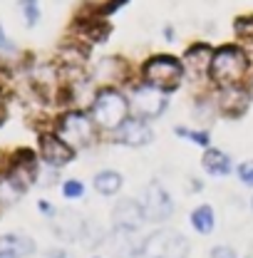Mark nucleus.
<instances>
[{"label": "nucleus", "mask_w": 253, "mask_h": 258, "mask_svg": "<svg viewBox=\"0 0 253 258\" xmlns=\"http://www.w3.org/2000/svg\"><path fill=\"white\" fill-rule=\"evenodd\" d=\"M251 70V57L241 45H221L214 50V57L209 64V82H214L219 90L241 85L243 77Z\"/></svg>", "instance_id": "obj_1"}, {"label": "nucleus", "mask_w": 253, "mask_h": 258, "mask_svg": "<svg viewBox=\"0 0 253 258\" xmlns=\"http://www.w3.org/2000/svg\"><path fill=\"white\" fill-rule=\"evenodd\" d=\"M90 114H92V119L99 129L117 132L132 117V102L114 85H102L92 97Z\"/></svg>", "instance_id": "obj_2"}, {"label": "nucleus", "mask_w": 253, "mask_h": 258, "mask_svg": "<svg viewBox=\"0 0 253 258\" xmlns=\"http://www.w3.org/2000/svg\"><path fill=\"white\" fill-rule=\"evenodd\" d=\"M142 82L147 85H154L161 92L171 95L181 87V80L186 75V67H184V60L176 57V55H166V52H159V55H152L147 57L142 70Z\"/></svg>", "instance_id": "obj_3"}, {"label": "nucleus", "mask_w": 253, "mask_h": 258, "mask_svg": "<svg viewBox=\"0 0 253 258\" xmlns=\"http://www.w3.org/2000/svg\"><path fill=\"white\" fill-rule=\"evenodd\" d=\"M189 238L174 228H157L139 243L142 258H189Z\"/></svg>", "instance_id": "obj_4"}, {"label": "nucleus", "mask_w": 253, "mask_h": 258, "mask_svg": "<svg viewBox=\"0 0 253 258\" xmlns=\"http://www.w3.org/2000/svg\"><path fill=\"white\" fill-rule=\"evenodd\" d=\"M55 132L62 137L65 142H70L75 149H82V147H90V144L97 139L99 127L95 124V119H92L90 112L70 109V112H65V114L57 117Z\"/></svg>", "instance_id": "obj_5"}, {"label": "nucleus", "mask_w": 253, "mask_h": 258, "mask_svg": "<svg viewBox=\"0 0 253 258\" xmlns=\"http://www.w3.org/2000/svg\"><path fill=\"white\" fill-rule=\"evenodd\" d=\"M166 99H169V95L161 92L159 87L139 82V85L132 87V99H129L132 102V114L139 117V119L152 122V119H157V117H161L166 112V107H169Z\"/></svg>", "instance_id": "obj_6"}, {"label": "nucleus", "mask_w": 253, "mask_h": 258, "mask_svg": "<svg viewBox=\"0 0 253 258\" xmlns=\"http://www.w3.org/2000/svg\"><path fill=\"white\" fill-rule=\"evenodd\" d=\"M142 209H144V219L152 221V224H161V221H169L171 214H174V201L169 191L164 189L161 181H149L144 186V196H142Z\"/></svg>", "instance_id": "obj_7"}, {"label": "nucleus", "mask_w": 253, "mask_h": 258, "mask_svg": "<svg viewBox=\"0 0 253 258\" xmlns=\"http://www.w3.org/2000/svg\"><path fill=\"white\" fill-rule=\"evenodd\" d=\"M37 149H40V159L45 161L50 169H62L67 164H72L77 157V149L65 142L57 132H45L37 139Z\"/></svg>", "instance_id": "obj_8"}, {"label": "nucleus", "mask_w": 253, "mask_h": 258, "mask_svg": "<svg viewBox=\"0 0 253 258\" xmlns=\"http://www.w3.org/2000/svg\"><path fill=\"white\" fill-rule=\"evenodd\" d=\"M154 142V129L147 119H139V117H129L122 127L114 132V144H122L129 149H144Z\"/></svg>", "instance_id": "obj_9"}, {"label": "nucleus", "mask_w": 253, "mask_h": 258, "mask_svg": "<svg viewBox=\"0 0 253 258\" xmlns=\"http://www.w3.org/2000/svg\"><path fill=\"white\" fill-rule=\"evenodd\" d=\"M216 109L221 117H228V119H236L241 117L248 104H251V92L243 87V85H233V87H221L216 92V99H214Z\"/></svg>", "instance_id": "obj_10"}, {"label": "nucleus", "mask_w": 253, "mask_h": 258, "mask_svg": "<svg viewBox=\"0 0 253 258\" xmlns=\"http://www.w3.org/2000/svg\"><path fill=\"white\" fill-rule=\"evenodd\" d=\"M142 224H147L142 201H134V199L117 201V206L112 209V226L117 233H134Z\"/></svg>", "instance_id": "obj_11"}, {"label": "nucleus", "mask_w": 253, "mask_h": 258, "mask_svg": "<svg viewBox=\"0 0 253 258\" xmlns=\"http://www.w3.org/2000/svg\"><path fill=\"white\" fill-rule=\"evenodd\" d=\"M50 221H52L55 236H57L60 241H67V243L82 241L85 233H87V221H85L77 211H72V209H60V211H55V216H52Z\"/></svg>", "instance_id": "obj_12"}, {"label": "nucleus", "mask_w": 253, "mask_h": 258, "mask_svg": "<svg viewBox=\"0 0 253 258\" xmlns=\"http://www.w3.org/2000/svg\"><path fill=\"white\" fill-rule=\"evenodd\" d=\"M214 50L209 42H194L191 47H186L184 52V67L186 72H191L196 80L199 77H209V64H211V57H214Z\"/></svg>", "instance_id": "obj_13"}, {"label": "nucleus", "mask_w": 253, "mask_h": 258, "mask_svg": "<svg viewBox=\"0 0 253 258\" xmlns=\"http://www.w3.org/2000/svg\"><path fill=\"white\" fill-rule=\"evenodd\" d=\"M201 166H204V171L209 176H228V174H233V159L223 149H219V147L204 149Z\"/></svg>", "instance_id": "obj_14"}, {"label": "nucleus", "mask_w": 253, "mask_h": 258, "mask_svg": "<svg viewBox=\"0 0 253 258\" xmlns=\"http://www.w3.org/2000/svg\"><path fill=\"white\" fill-rule=\"evenodd\" d=\"M0 248L15 253L18 258H28L37 251V246H35V241H32L30 236L18 233V231H13V233H3V236H0Z\"/></svg>", "instance_id": "obj_15"}, {"label": "nucleus", "mask_w": 253, "mask_h": 258, "mask_svg": "<svg viewBox=\"0 0 253 258\" xmlns=\"http://www.w3.org/2000/svg\"><path fill=\"white\" fill-rule=\"evenodd\" d=\"M92 186L102 196H117V194L122 191V186H124V176L119 171H114V169H102V171L95 174Z\"/></svg>", "instance_id": "obj_16"}, {"label": "nucleus", "mask_w": 253, "mask_h": 258, "mask_svg": "<svg viewBox=\"0 0 253 258\" xmlns=\"http://www.w3.org/2000/svg\"><path fill=\"white\" fill-rule=\"evenodd\" d=\"M189 224H191V228H194L196 233H201V236L214 233V228H216V211H214V206L199 204L196 209H191Z\"/></svg>", "instance_id": "obj_17"}, {"label": "nucleus", "mask_w": 253, "mask_h": 258, "mask_svg": "<svg viewBox=\"0 0 253 258\" xmlns=\"http://www.w3.org/2000/svg\"><path fill=\"white\" fill-rule=\"evenodd\" d=\"M174 134H176V137H184V139H189L191 144H196V147H201V149H209V147H211V132H209V129L174 127Z\"/></svg>", "instance_id": "obj_18"}, {"label": "nucleus", "mask_w": 253, "mask_h": 258, "mask_svg": "<svg viewBox=\"0 0 253 258\" xmlns=\"http://www.w3.org/2000/svg\"><path fill=\"white\" fill-rule=\"evenodd\" d=\"M18 8L28 28H35L40 23V0H18Z\"/></svg>", "instance_id": "obj_19"}, {"label": "nucleus", "mask_w": 253, "mask_h": 258, "mask_svg": "<svg viewBox=\"0 0 253 258\" xmlns=\"http://www.w3.org/2000/svg\"><path fill=\"white\" fill-rule=\"evenodd\" d=\"M233 32H236L238 40L253 45V15H241V18H236V20H233Z\"/></svg>", "instance_id": "obj_20"}, {"label": "nucleus", "mask_w": 253, "mask_h": 258, "mask_svg": "<svg viewBox=\"0 0 253 258\" xmlns=\"http://www.w3.org/2000/svg\"><path fill=\"white\" fill-rule=\"evenodd\" d=\"M60 191H62L65 199L75 201V199H82V196H85V184H82L80 179H65Z\"/></svg>", "instance_id": "obj_21"}, {"label": "nucleus", "mask_w": 253, "mask_h": 258, "mask_svg": "<svg viewBox=\"0 0 253 258\" xmlns=\"http://www.w3.org/2000/svg\"><path fill=\"white\" fill-rule=\"evenodd\" d=\"M236 176H238V181H241L243 186L253 189V159L241 161V164L236 166Z\"/></svg>", "instance_id": "obj_22"}, {"label": "nucleus", "mask_w": 253, "mask_h": 258, "mask_svg": "<svg viewBox=\"0 0 253 258\" xmlns=\"http://www.w3.org/2000/svg\"><path fill=\"white\" fill-rule=\"evenodd\" d=\"M209 258H238V253H236V248H233V246L221 243V246H214V248H211Z\"/></svg>", "instance_id": "obj_23"}, {"label": "nucleus", "mask_w": 253, "mask_h": 258, "mask_svg": "<svg viewBox=\"0 0 253 258\" xmlns=\"http://www.w3.org/2000/svg\"><path fill=\"white\" fill-rule=\"evenodd\" d=\"M0 52H15V45H13V40L5 35L3 23H0Z\"/></svg>", "instance_id": "obj_24"}, {"label": "nucleus", "mask_w": 253, "mask_h": 258, "mask_svg": "<svg viewBox=\"0 0 253 258\" xmlns=\"http://www.w3.org/2000/svg\"><path fill=\"white\" fill-rule=\"evenodd\" d=\"M37 209H40V214H45V216H50V219H52V216H55V211H57V209H55L50 201H45V199H42V201H37Z\"/></svg>", "instance_id": "obj_25"}, {"label": "nucleus", "mask_w": 253, "mask_h": 258, "mask_svg": "<svg viewBox=\"0 0 253 258\" xmlns=\"http://www.w3.org/2000/svg\"><path fill=\"white\" fill-rule=\"evenodd\" d=\"M45 258H67V251H65V248H57V246H55V248H50V251L45 253Z\"/></svg>", "instance_id": "obj_26"}, {"label": "nucleus", "mask_w": 253, "mask_h": 258, "mask_svg": "<svg viewBox=\"0 0 253 258\" xmlns=\"http://www.w3.org/2000/svg\"><path fill=\"white\" fill-rule=\"evenodd\" d=\"M189 181H191V186H189L191 191H201V189H204V184H201V179H194V176H191Z\"/></svg>", "instance_id": "obj_27"}, {"label": "nucleus", "mask_w": 253, "mask_h": 258, "mask_svg": "<svg viewBox=\"0 0 253 258\" xmlns=\"http://www.w3.org/2000/svg\"><path fill=\"white\" fill-rule=\"evenodd\" d=\"M0 258H18V256H15V253H10V251H3V248H0Z\"/></svg>", "instance_id": "obj_28"}, {"label": "nucleus", "mask_w": 253, "mask_h": 258, "mask_svg": "<svg viewBox=\"0 0 253 258\" xmlns=\"http://www.w3.org/2000/svg\"><path fill=\"white\" fill-rule=\"evenodd\" d=\"M164 35H166V40H174V32H171V28H166V30H164Z\"/></svg>", "instance_id": "obj_29"}, {"label": "nucleus", "mask_w": 253, "mask_h": 258, "mask_svg": "<svg viewBox=\"0 0 253 258\" xmlns=\"http://www.w3.org/2000/svg\"><path fill=\"white\" fill-rule=\"evenodd\" d=\"M0 119H3V90H0ZM3 124V122H0Z\"/></svg>", "instance_id": "obj_30"}, {"label": "nucleus", "mask_w": 253, "mask_h": 258, "mask_svg": "<svg viewBox=\"0 0 253 258\" xmlns=\"http://www.w3.org/2000/svg\"><path fill=\"white\" fill-rule=\"evenodd\" d=\"M92 258H99V256H92Z\"/></svg>", "instance_id": "obj_31"}, {"label": "nucleus", "mask_w": 253, "mask_h": 258, "mask_svg": "<svg viewBox=\"0 0 253 258\" xmlns=\"http://www.w3.org/2000/svg\"><path fill=\"white\" fill-rule=\"evenodd\" d=\"M251 206H253V204H251Z\"/></svg>", "instance_id": "obj_32"}]
</instances>
